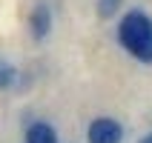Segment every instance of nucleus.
<instances>
[{
    "instance_id": "nucleus-1",
    "label": "nucleus",
    "mask_w": 152,
    "mask_h": 143,
    "mask_svg": "<svg viewBox=\"0 0 152 143\" xmlns=\"http://www.w3.org/2000/svg\"><path fill=\"white\" fill-rule=\"evenodd\" d=\"M121 43L135 57L152 60V20L146 15H141V12L126 15L124 23H121Z\"/></svg>"
},
{
    "instance_id": "nucleus-2",
    "label": "nucleus",
    "mask_w": 152,
    "mask_h": 143,
    "mask_svg": "<svg viewBox=\"0 0 152 143\" xmlns=\"http://www.w3.org/2000/svg\"><path fill=\"white\" fill-rule=\"evenodd\" d=\"M121 140V126L109 118H101L89 126V143H118Z\"/></svg>"
},
{
    "instance_id": "nucleus-3",
    "label": "nucleus",
    "mask_w": 152,
    "mask_h": 143,
    "mask_svg": "<svg viewBox=\"0 0 152 143\" xmlns=\"http://www.w3.org/2000/svg\"><path fill=\"white\" fill-rule=\"evenodd\" d=\"M26 143H58V140H55L52 126H46V123H34V126L29 129V135H26Z\"/></svg>"
},
{
    "instance_id": "nucleus-4",
    "label": "nucleus",
    "mask_w": 152,
    "mask_h": 143,
    "mask_svg": "<svg viewBox=\"0 0 152 143\" xmlns=\"http://www.w3.org/2000/svg\"><path fill=\"white\" fill-rule=\"evenodd\" d=\"M46 26H49V15L40 9V12L34 15V34H37V37H43V34H46Z\"/></svg>"
},
{
    "instance_id": "nucleus-5",
    "label": "nucleus",
    "mask_w": 152,
    "mask_h": 143,
    "mask_svg": "<svg viewBox=\"0 0 152 143\" xmlns=\"http://www.w3.org/2000/svg\"><path fill=\"white\" fill-rule=\"evenodd\" d=\"M12 80H15V69L9 66V63H3V60H0V86L6 89Z\"/></svg>"
},
{
    "instance_id": "nucleus-6",
    "label": "nucleus",
    "mask_w": 152,
    "mask_h": 143,
    "mask_svg": "<svg viewBox=\"0 0 152 143\" xmlns=\"http://www.w3.org/2000/svg\"><path fill=\"white\" fill-rule=\"evenodd\" d=\"M144 143H152V135H149V137H146V140H144Z\"/></svg>"
}]
</instances>
